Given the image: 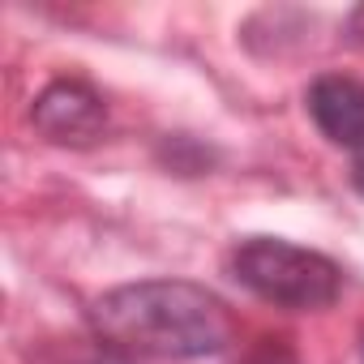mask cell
Returning a JSON list of instances; mask_svg holds the SVG:
<instances>
[{
  "instance_id": "cell-5",
  "label": "cell",
  "mask_w": 364,
  "mask_h": 364,
  "mask_svg": "<svg viewBox=\"0 0 364 364\" xmlns=\"http://www.w3.org/2000/svg\"><path fill=\"white\" fill-rule=\"evenodd\" d=\"M48 364H129L116 347L99 343V347H69V351H56Z\"/></svg>"
},
{
  "instance_id": "cell-6",
  "label": "cell",
  "mask_w": 364,
  "mask_h": 364,
  "mask_svg": "<svg viewBox=\"0 0 364 364\" xmlns=\"http://www.w3.org/2000/svg\"><path fill=\"white\" fill-rule=\"evenodd\" d=\"M245 364H300V355H296L287 343H279V338H262V343L245 355Z\"/></svg>"
},
{
  "instance_id": "cell-2",
  "label": "cell",
  "mask_w": 364,
  "mask_h": 364,
  "mask_svg": "<svg viewBox=\"0 0 364 364\" xmlns=\"http://www.w3.org/2000/svg\"><path fill=\"white\" fill-rule=\"evenodd\" d=\"M236 279L262 296L274 309H291V313H317L330 309L343 291V270L313 249L274 240V236H253L236 249L232 257Z\"/></svg>"
},
{
  "instance_id": "cell-1",
  "label": "cell",
  "mask_w": 364,
  "mask_h": 364,
  "mask_svg": "<svg viewBox=\"0 0 364 364\" xmlns=\"http://www.w3.org/2000/svg\"><path fill=\"white\" fill-rule=\"evenodd\" d=\"M90 321L107 347L120 355H167V360H193L215 355L232 338V317L219 296L198 283L180 279H146L107 291Z\"/></svg>"
},
{
  "instance_id": "cell-3",
  "label": "cell",
  "mask_w": 364,
  "mask_h": 364,
  "mask_svg": "<svg viewBox=\"0 0 364 364\" xmlns=\"http://www.w3.org/2000/svg\"><path fill=\"white\" fill-rule=\"evenodd\" d=\"M31 120L35 129L56 141V146H90L95 137H103L107 124V107L103 99L82 86V82H52L35 103H31Z\"/></svg>"
},
{
  "instance_id": "cell-7",
  "label": "cell",
  "mask_w": 364,
  "mask_h": 364,
  "mask_svg": "<svg viewBox=\"0 0 364 364\" xmlns=\"http://www.w3.org/2000/svg\"><path fill=\"white\" fill-rule=\"evenodd\" d=\"M351 180H355V189H360V193H364V154H360V159H355V167H351Z\"/></svg>"
},
{
  "instance_id": "cell-4",
  "label": "cell",
  "mask_w": 364,
  "mask_h": 364,
  "mask_svg": "<svg viewBox=\"0 0 364 364\" xmlns=\"http://www.w3.org/2000/svg\"><path fill=\"white\" fill-rule=\"evenodd\" d=\"M309 116L334 146H364V82L321 73L309 86Z\"/></svg>"
},
{
  "instance_id": "cell-8",
  "label": "cell",
  "mask_w": 364,
  "mask_h": 364,
  "mask_svg": "<svg viewBox=\"0 0 364 364\" xmlns=\"http://www.w3.org/2000/svg\"><path fill=\"white\" fill-rule=\"evenodd\" d=\"M351 31H355V39H360V43H364V9H360V14H355V18H351Z\"/></svg>"
}]
</instances>
